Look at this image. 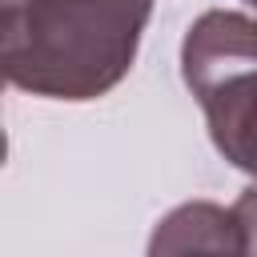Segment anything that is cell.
Instances as JSON below:
<instances>
[{"label": "cell", "mask_w": 257, "mask_h": 257, "mask_svg": "<svg viewBox=\"0 0 257 257\" xmlns=\"http://www.w3.org/2000/svg\"><path fill=\"white\" fill-rule=\"evenodd\" d=\"M149 16L153 0H4V76L32 96L96 100L128 76Z\"/></svg>", "instance_id": "6da1fadb"}, {"label": "cell", "mask_w": 257, "mask_h": 257, "mask_svg": "<svg viewBox=\"0 0 257 257\" xmlns=\"http://www.w3.org/2000/svg\"><path fill=\"white\" fill-rule=\"evenodd\" d=\"M181 76L217 153L257 185V16L205 12L181 44Z\"/></svg>", "instance_id": "7a4b0ae2"}, {"label": "cell", "mask_w": 257, "mask_h": 257, "mask_svg": "<svg viewBox=\"0 0 257 257\" xmlns=\"http://www.w3.org/2000/svg\"><path fill=\"white\" fill-rule=\"evenodd\" d=\"M149 257H245L237 221L225 205L189 201L165 213L149 237Z\"/></svg>", "instance_id": "3957f363"}, {"label": "cell", "mask_w": 257, "mask_h": 257, "mask_svg": "<svg viewBox=\"0 0 257 257\" xmlns=\"http://www.w3.org/2000/svg\"><path fill=\"white\" fill-rule=\"evenodd\" d=\"M233 221H237V237H241V253L257 257V185H249L233 205H229Z\"/></svg>", "instance_id": "277c9868"}, {"label": "cell", "mask_w": 257, "mask_h": 257, "mask_svg": "<svg viewBox=\"0 0 257 257\" xmlns=\"http://www.w3.org/2000/svg\"><path fill=\"white\" fill-rule=\"evenodd\" d=\"M245 4H249V8H253V12H257V0H245Z\"/></svg>", "instance_id": "5b68a950"}]
</instances>
